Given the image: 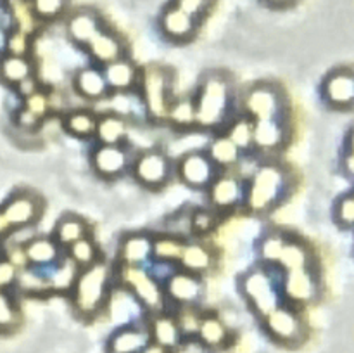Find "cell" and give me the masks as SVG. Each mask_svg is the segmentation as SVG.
Listing matches in <instances>:
<instances>
[{"mask_svg": "<svg viewBox=\"0 0 354 353\" xmlns=\"http://www.w3.org/2000/svg\"><path fill=\"white\" fill-rule=\"evenodd\" d=\"M113 269L104 258L80 269L71 287V305L82 318H93L104 310L111 293Z\"/></svg>", "mask_w": 354, "mask_h": 353, "instance_id": "1", "label": "cell"}, {"mask_svg": "<svg viewBox=\"0 0 354 353\" xmlns=\"http://www.w3.org/2000/svg\"><path fill=\"white\" fill-rule=\"evenodd\" d=\"M289 183V172L279 163L259 166L245 183V208L256 215L270 213L286 199Z\"/></svg>", "mask_w": 354, "mask_h": 353, "instance_id": "2", "label": "cell"}, {"mask_svg": "<svg viewBox=\"0 0 354 353\" xmlns=\"http://www.w3.org/2000/svg\"><path fill=\"white\" fill-rule=\"evenodd\" d=\"M194 99L197 109V127L216 130L228 120L232 111L234 93H232L230 80L220 71L207 73Z\"/></svg>", "mask_w": 354, "mask_h": 353, "instance_id": "3", "label": "cell"}, {"mask_svg": "<svg viewBox=\"0 0 354 353\" xmlns=\"http://www.w3.org/2000/svg\"><path fill=\"white\" fill-rule=\"evenodd\" d=\"M142 97L147 113L156 120H166L169 104L173 102V75L161 64H151L140 71Z\"/></svg>", "mask_w": 354, "mask_h": 353, "instance_id": "4", "label": "cell"}, {"mask_svg": "<svg viewBox=\"0 0 354 353\" xmlns=\"http://www.w3.org/2000/svg\"><path fill=\"white\" fill-rule=\"evenodd\" d=\"M120 279L133 294L149 315L161 314L166 308V294L162 284L142 265H121Z\"/></svg>", "mask_w": 354, "mask_h": 353, "instance_id": "5", "label": "cell"}, {"mask_svg": "<svg viewBox=\"0 0 354 353\" xmlns=\"http://www.w3.org/2000/svg\"><path fill=\"white\" fill-rule=\"evenodd\" d=\"M131 175L140 185L147 189H161L171 180L175 173V163L162 149L152 147L138 152L131 159Z\"/></svg>", "mask_w": 354, "mask_h": 353, "instance_id": "6", "label": "cell"}, {"mask_svg": "<svg viewBox=\"0 0 354 353\" xmlns=\"http://www.w3.org/2000/svg\"><path fill=\"white\" fill-rule=\"evenodd\" d=\"M242 106H244L245 116L251 118L252 121L282 120L286 100L279 87L261 82L256 83L244 93Z\"/></svg>", "mask_w": 354, "mask_h": 353, "instance_id": "7", "label": "cell"}, {"mask_svg": "<svg viewBox=\"0 0 354 353\" xmlns=\"http://www.w3.org/2000/svg\"><path fill=\"white\" fill-rule=\"evenodd\" d=\"M266 332L273 341L286 346H296L306 336V325L297 310L290 305H282L273 308L270 314L263 317Z\"/></svg>", "mask_w": 354, "mask_h": 353, "instance_id": "8", "label": "cell"}, {"mask_svg": "<svg viewBox=\"0 0 354 353\" xmlns=\"http://www.w3.org/2000/svg\"><path fill=\"white\" fill-rule=\"evenodd\" d=\"M242 293L248 298L252 310L261 318L280 305L275 279L265 269H254L245 273L242 279Z\"/></svg>", "mask_w": 354, "mask_h": 353, "instance_id": "9", "label": "cell"}, {"mask_svg": "<svg viewBox=\"0 0 354 353\" xmlns=\"http://www.w3.org/2000/svg\"><path fill=\"white\" fill-rule=\"evenodd\" d=\"M175 173L180 182L190 189L203 190L213 183L220 168L211 161L206 151H189L178 158L175 163Z\"/></svg>", "mask_w": 354, "mask_h": 353, "instance_id": "10", "label": "cell"}, {"mask_svg": "<svg viewBox=\"0 0 354 353\" xmlns=\"http://www.w3.org/2000/svg\"><path fill=\"white\" fill-rule=\"evenodd\" d=\"M44 199L31 190H17L0 206V211L12 230L35 225L44 215Z\"/></svg>", "mask_w": 354, "mask_h": 353, "instance_id": "11", "label": "cell"}, {"mask_svg": "<svg viewBox=\"0 0 354 353\" xmlns=\"http://www.w3.org/2000/svg\"><path fill=\"white\" fill-rule=\"evenodd\" d=\"M207 199L216 213H227L244 203L245 185L237 175L230 172L218 173L216 179L207 187Z\"/></svg>", "mask_w": 354, "mask_h": 353, "instance_id": "12", "label": "cell"}, {"mask_svg": "<svg viewBox=\"0 0 354 353\" xmlns=\"http://www.w3.org/2000/svg\"><path fill=\"white\" fill-rule=\"evenodd\" d=\"M162 289H165L166 300L171 303L178 307H196L204 294V284L201 275L180 269L166 277Z\"/></svg>", "mask_w": 354, "mask_h": 353, "instance_id": "13", "label": "cell"}, {"mask_svg": "<svg viewBox=\"0 0 354 353\" xmlns=\"http://www.w3.org/2000/svg\"><path fill=\"white\" fill-rule=\"evenodd\" d=\"M199 21L180 10L171 2L166 3L159 14V30H161L162 37L175 44H187V42L194 40L199 31Z\"/></svg>", "mask_w": 354, "mask_h": 353, "instance_id": "14", "label": "cell"}, {"mask_svg": "<svg viewBox=\"0 0 354 353\" xmlns=\"http://www.w3.org/2000/svg\"><path fill=\"white\" fill-rule=\"evenodd\" d=\"M104 26L102 16L93 7H78L66 19V35L73 44L86 48Z\"/></svg>", "mask_w": 354, "mask_h": 353, "instance_id": "15", "label": "cell"}, {"mask_svg": "<svg viewBox=\"0 0 354 353\" xmlns=\"http://www.w3.org/2000/svg\"><path fill=\"white\" fill-rule=\"evenodd\" d=\"M131 166V156L124 145H97L92 152V168L106 180L124 175Z\"/></svg>", "mask_w": 354, "mask_h": 353, "instance_id": "16", "label": "cell"}, {"mask_svg": "<svg viewBox=\"0 0 354 353\" xmlns=\"http://www.w3.org/2000/svg\"><path fill=\"white\" fill-rule=\"evenodd\" d=\"M283 294L294 305L310 303L318 294V280L311 269L286 272L282 284Z\"/></svg>", "mask_w": 354, "mask_h": 353, "instance_id": "17", "label": "cell"}, {"mask_svg": "<svg viewBox=\"0 0 354 353\" xmlns=\"http://www.w3.org/2000/svg\"><path fill=\"white\" fill-rule=\"evenodd\" d=\"M86 51L92 55L93 61L102 66L111 64V62L118 61L121 57H127L124 40L121 38L120 33H116V31L107 26H104L95 35V38L86 45Z\"/></svg>", "mask_w": 354, "mask_h": 353, "instance_id": "18", "label": "cell"}, {"mask_svg": "<svg viewBox=\"0 0 354 353\" xmlns=\"http://www.w3.org/2000/svg\"><path fill=\"white\" fill-rule=\"evenodd\" d=\"M154 235L147 232H131L120 241L118 256L121 265H142L144 266L152 258Z\"/></svg>", "mask_w": 354, "mask_h": 353, "instance_id": "19", "label": "cell"}, {"mask_svg": "<svg viewBox=\"0 0 354 353\" xmlns=\"http://www.w3.org/2000/svg\"><path fill=\"white\" fill-rule=\"evenodd\" d=\"M151 341L147 325L128 324L116 329L106 343L107 353H140L144 346Z\"/></svg>", "mask_w": 354, "mask_h": 353, "instance_id": "20", "label": "cell"}, {"mask_svg": "<svg viewBox=\"0 0 354 353\" xmlns=\"http://www.w3.org/2000/svg\"><path fill=\"white\" fill-rule=\"evenodd\" d=\"M24 253L30 266L35 269H45V266H55L62 258V248L55 242L52 235H37L31 237L23 244Z\"/></svg>", "mask_w": 354, "mask_h": 353, "instance_id": "21", "label": "cell"}, {"mask_svg": "<svg viewBox=\"0 0 354 353\" xmlns=\"http://www.w3.org/2000/svg\"><path fill=\"white\" fill-rule=\"evenodd\" d=\"M102 73L106 76L109 90L120 93L131 92L140 82V69L128 57H121L111 64H106L102 68Z\"/></svg>", "mask_w": 354, "mask_h": 353, "instance_id": "22", "label": "cell"}, {"mask_svg": "<svg viewBox=\"0 0 354 353\" xmlns=\"http://www.w3.org/2000/svg\"><path fill=\"white\" fill-rule=\"evenodd\" d=\"M147 331L149 336H151V341L158 343V345L165 346L171 352L178 348L183 339L182 329H180L176 317L171 314H166V311L151 315Z\"/></svg>", "mask_w": 354, "mask_h": 353, "instance_id": "23", "label": "cell"}, {"mask_svg": "<svg viewBox=\"0 0 354 353\" xmlns=\"http://www.w3.org/2000/svg\"><path fill=\"white\" fill-rule=\"evenodd\" d=\"M73 89L80 97L86 100H100L111 92L102 69L93 68V66L76 71L75 78H73Z\"/></svg>", "mask_w": 354, "mask_h": 353, "instance_id": "24", "label": "cell"}, {"mask_svg": "<svg viewBox=\"0 0 354 353\" xmlns=\"http://www.w3.org/2000/svg\"><path fill=\"white\" fill-rule=\"evenodd\" d=\"M287 128L283 120L254 121V147L265 154H273L286 145Z\"/></svg>", "mask_w": 354, "mask_h": 353, "instance_id": "25", "label": "cell"}, {"mask_svg": "<svg viewBox=\"0 0 354 353\" xmlns=\"http://www.w3.org/2000/svg\"><path fill=\"white\" fill-rule=\"evenodd\" d=\"M325 99L339 107H346L354 104V73L335 71L327 76L324 83Z\"/></svg>", "mask_w": 354, "mask_h": 353, "instance_id": "26", "label": "cell"}, {"mask_svg": "<svg viewBox=\"0 0 354 353\" xmlns=\"http://www.w3.org/2000/svg\"><path fill=\"white\" fill-rule=\"evenodd\" d=\"M86 235H90L88 221L83 217H80V215L64 213L61 215V218H59L57 221H55L52 237H54L55 242L66 251L69 246L75 244L80 239L86 237Z\"/></svg>", "mask_w": 354, "mask_h": 353, "instance_id": "27", "label": "cell"}, {"mask_svg": "<svg viewBox=\"0 0 354 353\" xmlns=\"http://www.w3.org/2000/svg\"><path fill=\"white\" fill-rule=\"evenodd\" d=\"M128 132L130 125L127 118L118 113H104L97 121L95 138L100 145H123Z\"/></svg>", "mask_w": 354, "mask_h": 353, "instance_id": "28", "label": "cell"}, {"mask_svg": "<svg viewBox=\"0 0 354 353\" xmlns=\"http://www.w3.org/2000/svg\"><path fill=\"white\" fill-rule=\"evenodd\" d=\"M196 338L206 348H223L230 341V329L214 314H203Z\"/></svg>", "mask_w": 354, "mask_h": 353, "instance_id": "29", "label": "cell"}, {"mask_svg": "<svg viewBox=\"0 0 354 353\" xmlns=\"http://www.w3.org/2000/svg\"><path fill=\"white\" fill-rule=\"evenodd\" d=\"M178 265L196 275L209 272L214 265V253L203 242H185Z\"/></svg>", "mask_w": 354, "mask_h": 353, "instance_id": "30", "label": "cell"}, {"mask_svg": "<svg viewBox=\"0 0 354 353\" xmlns=\"http://www.w3.org/2000/svg\"><path fill=\"white\" fill-rule=\"evenodd\" d=\"M35 75V64L30 57L3 54L0 57V80L6 85L16 87L28 76Z\"/></svg>", "mask_w": 354, "mask_h": 353, "instance_id": "31", "label": "cell"}, {"mask_svg": "<svg viewBox=\"0 0 354 353\" xmlns=\"http://www.w3.org/2000/svg\"><path fill=\"white\" fill-rule=\"evenodd\" d=\"M207 156L218 168L230 170L239 165L242 159V151L225 134L216 135L207 147Z\"/></svg>", "mask_w": 354, "mask_h": 353, "instance_id": "32", "label": "cell"}, {"mask_svg": "<svg viewBox=\"0 0 354 353\" xmlns=\"http://www.w3.org/2000/svg\"><path fill=\"white\" fill-rule=\"evenodd\" d=\"M97 121H99V116L93 111L75 109L66 114L64 120H62V127L73 137L86 141V138L95 137Z\"/></svg>", "mask_w": 354, "mask_h": 353, "instance_id": "33", "label": "cell"}, {"mask_svg": "<svg viewBox=\"0 0 354 353\" xmlns=\"http://www.w3.org/2000/svg\"><path fill=\"white\" fill-rule=\"evenodd\" d=\"M166 120L180 130H190L197 127V109L194 97H176L169 104Z\"/></svg>", "mask_w": 354, "mask_h": 353, "instance_id": "34", "label": "cell"}, {"mask_svg": "<svg viewBox=\"0 0 354 353\" xmlns=\"http://www.w3.org/2000/svg\"><path fill=\"white\" fill-rule=\"evenodd\" d=\"M311 263V253L306 248V244L296 239H289L283 248L282 255L277 265L283 270V272H292V270L310 269Z\"/></svg>", "mask_w": 354, "mask_h": 353, "instance_id": "35", "label": "cell"}, {"mask_svg": "<svg viewBox=\"0 0 354 353\" xmlns=\"http://www.w3.org/2000/svg\"><path fill=\"white\" fill-rule=\"evenodd\" d=\"M185 242L182 237L173 234L154 235V248H152V258L162 263H178L182 258Z\"/></svg>", "mask_w": 354, "mask_h": 353, "instance_id": "36", "label": "cell"}, {"mask_svg": "<svg viewBox=\"0 0 354 353\" xmlns=\"http://www.w3.org/2000/svg\"><path fill=\"white\" fill-rule=\"evenodd\" d=\"M228 138L241 149L242 152H248L254 147V121L245 114L234 118L228 123L227 132H225Z\"/></svg>", "mask_w": 354, "mask_h": 353, "instance_id": "37", "label": "cell"}, {"mask_svg": "<svg viewBox=\"0 0 354 353\" xmlns=\"http://www.w3.org/2000/svg\"><path fill=\"white\" fill-rule=\"evenodd\" d=\"M66 258L71 260L78 269L93 265L100 258V251L95 239L92 235H86V237L76 241L75 244H71L66 249Z\"/></svg>", "mask_w": 354, "mask_h": 353, "instance_id": "38", "label": "cell"}, {"mask_svg": "<svg viewBox=\"0 0 354 353\" xmlns=\"http://www.w3.org/2000/svg\"><path fill=\"white\" fill-rule=\"evenodd\" d=\"M52 273L48 275V289L55 291V293H64L69 291L71 293V287L75 284L76 277H78L80 269L71 262V260L66 258L62 263H57L55 266H52Z\"/></svg>", "mask_w": 354, "mask_h": 353, "instance_id": "39", "label": "cell"}, {"mask_svg": "<svg viewBox=\"0 0 354 353\" xmlns=\"http://www.w3.org/2000/svg\"><path fill=\"white\" fill-rule=\"evenodd\" d=\"M71 0H30V7L37 21L52 23L68 12Z\"/></svg>", "mask_w": 354, "mask_h": 353, "instance_id": "40", "label": "cell"}, {"mask_svg": "<svg viewBox=\"0 0 354 353\" xmlns=\"http://www.w3.org/2000/svg\"><path fill=\"white\" fill-rule=\"evenodd\" d=\"M287 241H289V237H287L286 234H282V232H268V234L261 239V242H259V256H261L263 262H265L266 265H277L283 248H286Z\"/></svg>", "mask_w": 354, "mask_h": 353, "instance_id": "41", "label": "cell"}, {"mask_svg": "<svg viewBox=\"0 0 354 353\" xmlns=\"http://www.w3.org/2000/svg\"><path fill=\"white\" fill-rule=\"evenodd\" d=\"M21 324V311L7 291H0V332H10Z\"/></svg>", "mask_w": 354, "mask_h": 353, "instance_id": "42", "label": "cell"}, {"mask_svg": "<svg viewBox=\"0 0 354 353\" xmlns=\"http://www.w3.org/2000/svg\"><path fill=\"white\" fill-rule=\"evenodd\" d=\"M220 217L213 208H199L190 215V228L196 235H207L216 228Z\"/></svg>", "mask_w": 354, "mask_h": 353, "instance_id": "43", "label": "cell"}, {"mask_svg": "<svg viewBox=\"0 0 354 353\" xmlns=\"http://www.w3.org/2000/svg\"><path fill=\"white\" fill-rule=\"evenodd\" d=\"M30 52H31V35L24 33V31L17 30V28L7 35L6 54L30 57Z\"/></svg>", "mask_w": 354, "mask_h": 353, "instance_id": "44", "label": "cell"}, {"mask_svg": "<svg viewBox=\"0 0 354 353\" xmlns=\"http://www.w3.org/2000/svg\"><path fill=\"white\" fill-rule=\"evenodd\" d=\"M169 2L178 7L180 10H183L185 14L192 16L194 19L203 23L204 17L213 9L214 0H169Z\"/></svg>", "mask_w": 354, "mask_h": 353, "instance_id": "45", "label": "cell"}, {"mask_svg": "<svg viewBox=\"0 0 354 353\" xmlns=\"http://www.w3.org/2000/svg\"><path fill=\"white\" fill-rule=\"evenodd\" d=\"M175 317L182 329L183 338H185V336H196L199 322L203 318V311H197L196 307H180V311Z\"/></svg>", "mask_w": 354, "mask_h": 353, "instance_id": "46", "label": "cell"}, {"mask_svg": "<svg viewBox=\"0 0 354 353\" xmlns=\"http://www.w3.org/2000/svg\"><path fill=\"white\" fill-rule=\"evenodd\" d=\"M24 107H26L28 111H31V113L35 114V116H38L40 120H45V118L48 116V113H50L52 109V100L48 99L47 93L44 92V90H38V92H35L33 96L26 97L24 99Z\"/></svg>", "mask_w": 354, "mask_h": 353, "instance_id": "47", "label": "cell"}, {"mask_svg": "<svg viewBox=\"0 0 354 353\" xmlns=\"http://www.w3.org/2000/svg\"><path fill=\"white\" fill-rule=\"evenodd\" d=\"M19 270L12 265L7 258H0V291H7L17 284Z\"/></svg>", "mask_w": 354, "mask_h": 353, "instance_id": "48", "label": "cell"}, {"mask_svg": "<svg viewBox=\"0 0 354 353\" xmlns=\"http://www.w3.org/2000/svg\"><path fill=\"white\" fill-rule=\"evenodd\" d=\"M41 121L44 120H40L38 116H35V114L31 113V111H28L24 106H21L19 109H17L16 125L21 128V130H26V132L37 130V128L41 125Z\"/></svg>", "mask_w": 354, "mask_h": 353, "instance_id": "49", "label": "cell"}, {"mask_svg": "<svg viewBox=\"0 0 354 353\" xmlns=\"http://www.w3.org/2000/svg\"><path fill=\"white\" fill-rule=\"evenodd\" d=\"M3 258L9 260V262L12 263V265L16 266L19 272L30 269V263H28L26 253H24L23 244H12L10 248H7V253H6V256H3Z\"/></svg>", "mask_w": 354, "mask_h": 353, "instance_id": "50", "label": "cell"}, {"mask_svg": "<svg viewBox=\"0 0 354 353\" xmlns=\"http://www.w3.org/2000/svg\"><path fill=\"white\" fill-rule=\"evenodd\" d=\"M337 220L344 225L354 224V197H344L337 204Z\"/></svg>", "mask_w": 354, "mask_h": 353, "instance_id": "51", "label": "cell"}, {"mask_svg": "<svg viewBox=\"0 0 354 353\" xmlns=\"http://www.w3.org/2000/svg\"><path fill=\"white\" fill-rule=\"evenodd\" d=\"M16 90H17V93L23 97V99H26V97L33 96L35 92H38V90H40V83H38L37 76L31 75V76H28L26 80H23L19 85H16Z\"/></svg>", "mask_w": 354, "mask_h": 353, "instance_id": "52", "label": "cell"}, {"mask_svg": "<svg viewBox=\"0 0 354 353\" xmlns=\"http://www.w3.org/2000/svg\"><path fill=\"white\" fill-rule=\"evenodd\" d=\"M263 6L270 7V9H275V10H283V9H289V7L296 6L299 0H259Z\"/></svg>", "mask_w": 354, "mask_h": 353, "instance_id": "53", "label": "cell"}, {"mask_svg": "<svg viewBox=\"0 0 354 353\" xmlns=\"http://www.w3.org/2000/svg\"><path fill=\"white\" fill-rule=\"evenodd\" d=\"M140 353H173V352H171V350L165 348V346L158 345V343H154V341H149L147 345L144 346V350H142Z\"/></svg>", "mask_w": 354, "mask_h": 353, "instance_id": "54", "label": "cell"}, {"mask_svg": "<svg viewBox=\"0 0 354 353\" xmlns=\"http://www.w3.org/2000/svg\"><path fill=\"white\" fill-rule=\"evenodd\" d=\"M10 230H12V227H10V225L7 224L6 217H3L2 211H0V237H6V235L9 234Z\"/></svg>", "mask_w": 354, "mask_h": 353, "instance_id": "55", "label": "cell"}, {"mask_svg": "<svg viewBox=\"0 0 354 353\" xmlns=\"http://www.w3.org/2000/svg\"><path fill=\"white\" fill-rule=\"evenodd\" d=\"M346 170H348L351 175H354V154H349L348 158H346Z\"/></svg>", "mask_w": 354, "mask_h": 353, "instance_id": "56", "label": "cell"}]
</instances>
